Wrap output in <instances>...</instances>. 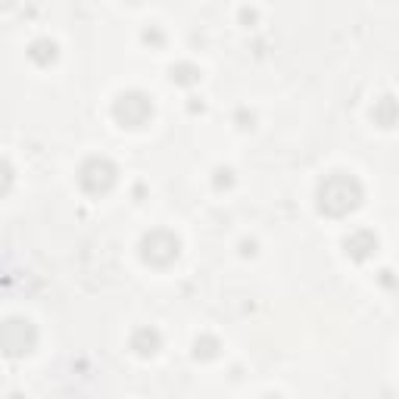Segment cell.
<instances>
[{
  "mask_svg": "<svg viewBox=\"0 0 399 399\" xmlns=\"http://www.w3.org/2000/svg\"><path fill=\"white\" fill-rule=\"evenodd\" d=\"M200 78V72L193 66H178L172 69V81H178V85H193V81Z\"/></svg>",
  "mask_w": 399,
  "mask_h": 399,
  "instance_id": "10",
  "label": "cell"
},
{
  "mask_svg": "<svg viewBox=\"0 0 399 399\" xmlns=\"http://www.w3.org/2000/svg\"><path fill=\"white\" fill-rule=\"evenodd\" d=\"M362 203V184L346 172H334L318 184V209L340 218Z\"/></svg>",
  "mask_w": 399,
  "mask_h": 399,
  "instance_id": "1",
  "label": "cell"
},
{
  "mask_svg": "<svg viewBox=\"0 0 399 399\" xmlns=\"http://www.w3.org/2000/svg\"><path fill=\"white\" fill-rule=\"evenodd\" d=\"M10 184H12V168L6 166L3 159H0V193L10 190Z\"/></svg>",
  "mask_w": 399,
  "mask_h": 399,
  "instance_id": "11",
  "label": "cell"
},
{
  "mask_svg": "<svg viewBox=\"0 0 399 399\" xmlns=\"http://www.w3.org/2000/svg\"><path fill=\"white\" fill-rule=\"evenodd\" d=\"M253 253H256V243L253 240H249V243L243 240V256H253Z\"/></svg>",
  "mask_w": 399,
  "mask_h": 399,
  "instance_id": "12",
  "label": "cell"
},
{
  "mask_svg": "<svg viewBox=\"0 0 399 399\" xmlns=\"http://www.w3.org/2000/svg\"><path fill=\"white\" fill-rule=\"evenodd\" d=\"M116 166H112L106 156H94V159H87L85 166H81V172H78V184L85 187L87 193H106L112 184H116Z\"/></svg>",
  "mask_w": 399,
  "mask_h": 399,
  "instance_id": "3",
  "label": "cell"
},
{
  "mask_svg": "<svg viewBox=\"0 0 399 399\" xmlns=\"http://www.w3.org/2000/svg\"><path fill=\"white\" fill-rule=\"evenodd\" d=\"M262 399H281V396H262Z\"/></svg>",
  "mask_w": 399,
  "mask_h": 399,
  "instance_id": "13",
  "label": "cell"
},
{
  "mask_svg": "<svg viewBox=\"0 0 399 399\" xmlns=\"http://www.w3.org/2000/svg\"><path fill=\"white\" fill-rule=\"evenodd\" d=\"M162 337L156 328H137L134 334H131V349H134L137 355H153L156 349H159Z\"/></svg>",
  "mask_w": 399,
  "mask_h": 399,
  "instance_id": "7",
  "label": "cell"
},
{
  "mask_svg": "<svg viewBox=\"0 0 399 399\" xmlns=\"http://www.w3.org/2000/svg\"><path fill=\"white\" fill-rule=\"evenodd\" d=\"M112 112H116V118L125 125V128H141V125L153 116V103H150L147 94L131 91V94H122V97L116 100Z\"/></svg>",
  "mask_w": 399,
  "mask_h": 399,
  "instance_id": "5",
  "label": "cell"
},
{
  "mask_svg": "<svg viewBox=\"0 0 399 399\" xmlns=\"http://www.w3.org/2000/svg\"><path fill=\"white\" fill-rule=\"evenodd\" d=\"M31 60L35 62H53L56 60V44L53 41H35L31 44Z\"/></svg>",
  "mask_w": 399,
  "mask_h": 399,
  "instance_id": "8",
  "label": "cell"
},
{
  "mask_svg": "<svg viewBox=\"0 0 399 399\" xmlns=\"http://www.w3.org/2000/svg\"><path fill=\"white\" fill-rule=\"evenodd\" d=\"M343 247H346V256H353L355 262H362L371 256V249H378V237H374L371 231H353V234L343 240Z\"/></svg>",
  "mask_w": 399,
  "mask_h": 399,
  "instance_id": "6",
  "label": "cell"
},
{
  "mask_svg": "<svg viewBox=\"0 0 399 399\" xmlns=\"http://www.w3.org/2000/svg\"><path fill=\"white\" fill-rule=\"evenodd\" d=\"M35 328L31 321H22V318H10V321L0 324V349L6 355H25L35 349Z\"/></svg>",
  "mask_w": 399,
  "mask_h": 399,
  "instance_id": "2",
  "label": "cell"
},
{
  "mask_svg": "<svg viewBox=\"0 0 399 399\" xmlns=\"http://www.w3.org/2000/svg\"><path fill=\"white\" fill-rule=\"evenodd\" d=\"M178 247L181 243L175 234H168V231H150L141 240V256L150 265H168V262L178 259Z\"/></svg>",
  "mask_w": 399,
  "mask_h": 399,
  "instance_id": "4",
  "label": "cell"
},
{
  "mask_svg": "<svg viewBox=\"0 0 399 399\" xmlns=\"http://www.w3.org/2000/svg\"><path fill=\"white\" fill-rule=\"evenodd\" d=\"M193 355H197V359H215V355H218V340H212V337L197 340V343H193Z\"/></svg>",
  "mask_w": 399,
  "mask_h": 399,
  "instance_id": "9",
  "label": "cell"
}]
</instances>
